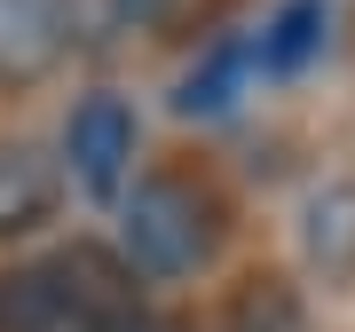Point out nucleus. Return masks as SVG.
<instances>
[{
  "mask_svg": "<svg viewBox=\"0 0 355 332\" xmlns=\"http://www.w3.org/2000/svg\"><path fill=\"white\" fill-rule=\"evenodd\" d=\"M103 332H190L182 317H166V308H127L119 324H103Z\"/></svg>",
  "mask_w": 355,
  "mask_h": 332,
  "instance_id": "11",
  "label": "nucleus"
},
{
  "mask_svg": "<svg viewBox=\"0 0 355 332\" xmlns=\"http://www.w3.org/2000/svg\"><path fill=\"white\" fill-rule=\"evenodd\" d=\"M214 198L190 174H142L119 198V254L142 285H174L214 254Z\"/></svg>",
  "mask_w": 355,
  "mask_h": 332,
  "instance_id": "1",
  "label": "nucleus"
},
{
  "mask_svg": "<svg viewBox=\"0 0 355 332\" xmlns=\"http://www.w3.org/2000/svg\"><path fill=\"white\" fill-rule=\"evenodd\" d=\"M221 332H308V301H300V285H292V277L253 269V277L229 285V301H221Z\"/></svg>",
  "mask_w": 355,
  "mask_h": 332,
  "instance_id": "8",
  "label": "nucleus"
},
{
  "mask_svg": "<svg viewBox=\"0 0 355 332\" xmlns=\"http://www.w3.org/2000/svg\"><path fill=\"white\" fill-rule=\"evenodd\" d=\"M245 72H253V56H245V48H214V56H205V72H190V79H182L174 111H182V119H198V111H229Z\"/></svg>",
  "mask_w": 355,
  "mask_h": 332,
  "instance_id": "10",
  "label": "nucleus"
},
{
  "mask_svg": "<svg viewBox=\"0 0 355 332\" xmlns=\"http://www.w3.org/2000/svg\"><path fill=\"white\" fill-rule=\"evenodd\" d=\"M71 48V0H0V88H40Z\"/></svg>",
  "mask_w": 355,
  "mask_h": 332,
  "instance_id": "4",
  "label": "nucleus"
},
{
  "mask_svg": "<svg viewBox=\"0 0 355 332\" xmlns=\"http://www.w3.org/2000/svg\"><path fill=\"white\" fill-rule=\"evenodd\" d=\"M55 214V158L24 135H0V238H24Z\"/></svg>",
  "mask_w": 355,
  "mask_h": 332,
  "instance_id": "6",
  "label": "nucleus"
},
{
  "mask_svg": "<svg viewBox=\"0 0 355 332\" xmlns=\"http://www.w3.org/2000/svg\"><path fill=\"white\" fill-rule=\"evenodd\" d=\"M324 24H331L324 0H284V8L261 24V40H253V64L261 72H300L308 56L324 48Z\"/></svg>",
  "mask_w": 355,
  "mask_h": 332,
  "instance_id": "9",
  "label": "nucleus"
},
{
  "mask_svg": "<svg viewBox=\"0 0 355 332\" xmlns=\"http://www.w3.org/2000/svg\"><path fill=\"white\" fill-rule=\"evenodd\" d=\"M55 269H64V293H71V332H103V324H119V317H127V308H142L127 254L71 245V254H55Z\"/></svg>",
  "mask_w": 355,
  "mask_h": 332,
  "instance_id": "5",
  "label": "nucleus"
},
{
  "mask_svg": "<svg viewBox=\"0 0 355 332\" xmlns=\"http://www.w3.org/2000/svg\"><path fill=\"white\" fill-rule=\"evenodd\" d=\"M64 174L87 198H103V206H119L135 190V103L127 95L95 88V95L71 103V119H64Z\"/></svg>",
  "mask_w": 355,
  "mask_h": 332,
  "instance_id": "2",
  "label": "nucleus"
},
{
  "mask_svg": "<svg viewBox=\"0 0 355 332\" xmlns=\"http://www.w3.org/2000/svg\"><path fill=\"white\" fill-rule=\"evenodd\" d=\"M0 332H71V293L55 254L0 269Z\"/></svg>",
  "mask_w": 355,
  "mask_h": 332,
  "instance_id": "7",
  "label": "nucleus"
},
{
  "mask_svg": "<svg viewBox=\"0 0 355 332\" xmlns=\"http://www.w3.org/2000/svg\"><path fill=\"white\" fill-rule=\"evenodd\" d=\"M292 254H300V269L324 293L355 285V174H324V182L300 190V206H292Z\"/></svg>",
  "mask_w": 355,
  "mask_h": 332,
  "instance_id": "3",
  "label": "nucleus"
}]
</instances>
